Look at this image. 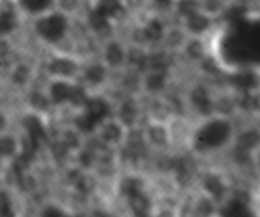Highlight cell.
Returning a JSON list of instances; mask_svg holds the SVG:
<instances>
[{"label":"cell","instance_id":"obj_21","mask_svg":"<svg viewBox=\"0 0 260 217\" xmlns=\"http://www.w3.org/2000/svg\"><path fill=\"white\" fill-rule=\"evenodd\" d=\"M13 215L12 200L7 192H0V216H11Z\"/></svg>","mask_w":260,"mask_h":217},{"label":"cell","instance_id":"obj_27","mask_svg":"<svg viewBox=\"0 0 260 217\" xmlns=\"http://www.w3.org/2000/svg\"><path fill=\"white\" fill-rule=\"evenodd\" d=\"M11 47L9 42L3 38H0V59H4L10 53Z\"/></svg>","mask_w":260,"mask_h":217},{"label":"cell","instance_id":"obj_4","mask_svg":"<svg viewBox=\"0 0 260 217\" xmlns=\"http://www.w3.org/2000/svg\"><path fill=\"white\" fill-rule=\"evenodd\" d=\"M18 9L16 4L5 2L0 5V38L13 33L18 27Z\"/></svg>","mask_w":260,"mask_h":217},{"label":"cell","instance_id":"obj_32","mask_svg":"<svg viewBox=\"0 0 260 217\" xmlns=\"http://www.w3.org/2000/svg\"><path fill=\"white\" fill-rule=\"evenodd\" d=\"M6 125V118L4 117L3 114L0 113V131L4 129Z\"/></svg>","mask_w":260,"mask_h":217},{"label":"cell","instance_id":"obj_16","mask_svg":"<svg viewBox=\"0 0 260 217\" xmlns=\"http://www.w3.org/2000/svg\"><path fill=\"white\" fill-rule=\"evenodd\" d=\"M201 5L197 0H180L177 4L179 13L185 18L200 12Z\"/></svg>","mask_w":260,"mask_h":217},{"label":"cell","instance_id":"obj_19","mask_svg":"<svg viewBox=\"0 0 260 217\" xmlns=\"http://www.w3.org/2000/svg\"><path fill=\"white\" fill-rule=\"evenodd\" d=\"M16 150V143L12 137H3L0 138V157L12 155Z\"/></svg>","mask_w":260,"mask_h":217},{"label":"cell","instance_id":"obj_30","mask_svg":"<svg viewBox=\"0 0 260 217\" xmlns=\"http://www.w3.org/2000/svg\"><path fill=\"white\" fill-rule=\"evenodd\" d=\"M154 4L159 9H168L172 4L173 0H154Z\"/></svg>","mask_w":260,"mask_h":217},{"label":"cell","instance_id":"obj_24","mask_svg":"<svg viewBox=\"0 0 260 217\" xmlns=\"http://www.w3.org/2000/svg\"><path fill=\"white\" fill-rule=\"evenodd\" d=\"M30 106L36 110H43L48 105L47 99L40 93L35 92L30 96L29 99Z\"/></svg>","mask_w":260,"mask_h":217},{"label":"cell","instance_id":"obj_14","mask_svg":"<svg viewBox=\"0 0 260 217\" xmlns=\"http://www.w3.org/2000/svg\"><path fill=\"white\" fill-rule=\"evenodd\" d=\"M110 21L106 17L99 13L94 9L90 12L88 15V22L91 27L98 32L105 31L110 27Z\"/></svg>","mask_w":260,"mask_h":217},{"label":"cell","instance_id":"obj_2","mask_svg":"<svg viewBox=\"0 0 260 217\" xmlns=\"http://www.w3.org/2000/svg\"><path fill=\"white\" fill-rule=\"evenodd\" d=\"M35 33L45 42L57 44L65 38L69 30V20L65 14L50 11L37 17L34 23Z\"/></svg>","mask_w":260,"mask_h":217},{"label":"cell","instance_id":"obj_1","mask_svg":"<svg viewBox=\"0 0 260 217\" xmlns=\"http://www.w3.org/2000/svg\"><path fill=\"white\" fill-rule=\"evenodd\" d=\"M235 126L232 119H214L205 124L197 132L195 144L201 151L221 149L230 146L235 137Z\"/></svg>","mask_w":260,"mask_h":217},{"label":"cell","instance_id":"obj_25","mask_svg":"<svg viewBox=\"0 0 260 217\" xmlns=\"http://www.w3.org/2000/svg\"><path fill=\"white\" fill-rule=\"evenodd\" d=\"M120 131L115 125H109L104 131V137L108 140H115L120 137Z\"/></svg>","mask_w":260,"mask_h":217},{"label":"cell","instance_id":"obj_9","mask_svg":"<svg viewBox=\"0 0 260 217\" xmlns=\"http://www.w3.org/2000/svg\"><path fill=\"white\" fill-rule=\"evenodd\" d=\"M23 124L28 132L30 140L39 147L40 140L45 137V132L41 121L35 116H30L24 119Z\"/></svg>","mask_w":260,"mask_h":217},{"label":"cell","instance_id":"obj_17","mask_svg":"<svg viewBox=\"0 0 260 217\" xmlns=\"http://www.w3.org/2000/svg\"><path fill=\"white\" fill-rule=\"evenodd\" d=\"M105 68L101 65H94L90 66L85 71V78L93 85L102 83L105 79Z\"/></svg>","mask_w":260,"mask_h":217},{"label":"cell","instance_id":"obj_29","mask_svg":"<svg viewBox=\"0 0 260 217\" xmlns=\"http://www.w3.org/2000/svg\"><path fill=\"white\" fill-rule=\"evenodd\" d=\"M67 145L63 143H58L53 145V153L56 157H61L63 156L67 150Z\"/></svg>","mask_w":260,"mask_h":217},{"label":"cell","instance_id":"obj_15","mask_svg":"<svg viewBox=\"0 0 260 217\" xmlns=\"http://www.w3.org/2000/svg\"><path fill=\"white\" fill-rule=\"evenodd\" d=\"M124 59V52L120 44L112 43L106 50V59L111 65H120Z\"/></svg>","mask_w":260,"mask_h":217},{"label":"cell","instance_id":"obj_3","mask_svg":"<svg viewBox=\"0 0 260 217\" xmlns=\"http://www.w3.org/2000/svg\"><path fill=\"white\" fill-rule=\"evenodd\" d=\"M85 112L76 119V125L81 131L89 132L102 122L110 112L109 105L102 99L88 100Z\"/></svg>","mask_w":260,"mask_h":217},{"label":"cell","instance_id":"obj_26","mask_svg":"<svg viewBox=\"0 0 260 217\" xmlns=\"http://www.w3.org/2000/svg\"><path fill=\"white\" fill-rule=\"evenodd\" d=\"M151 135L157 143H162L165 142V134L161 128H153L151 131Z\"/></svg>","mask_w":260,"mask_h":217},{"label":"cell","instance_id":"obj_33","mask_svg":"<svg viewBox=\"0 0 260 217\" xmlns=\"http://www.w3.org/2000/svg\"><path fill=\"white\" fill-rule=\"evenodd\" d=\"M1 165H2L1 164V160H0V168H1Z\"/></svg>","mask_w":260,"mask_h":217},{"label":"cell","instance_id":"obj_18","mask_svg":"<svg viewBox=\"0 0 260 217\" xmlns=\"http://www.w3.org/2000/svg\"><path fill=\"white\" fill-rule=\"evenodd\" d=\"M154 73L150 75L147 79V86L150 90L157 91L165 85L166 71L165 69L154 70Z\"/></svg>","mask_w":260,"mask_h":217},{"label":"cell","instance_id":"obj_20","mask_svg":"<svg viewBox=\"0 0 260 217\" xmlns=\"http://www.w3.org/2000/svg\"><path fill=\"white\" fill-rule=\"evenodd\" d=\"M136 103L133 100L125 103L121 110V119L126 125H131L136 118Z\"/></svg>","mask_w":260,"mask_h":217},{"label":"cell","instance_id":"obj_23","mask_svg":"<svg viewBox=\"0 0 260 217\" xmlns=\"http://www.w3.org/2000/svg\"><path fill=\"white\" fill-rule=\"evenodd\" d=\"M29 78H30V69L25 65L18 66L12 76L13 82L18 85H24Z\"/></svg>","mask_w":260,"mask_h":217},{"label":"cell","instance_id":"obj_31","mask_svg":"<svg viewBox=\"0 0 260 217\" xmlns=\"http://www.w3.org/2000/svg\"><path fill=\"white\" fill-rule=\"evenodd\" d=\"M45 214L47 215V216H60L61 213L57 209L52 207V208L47 209V211L45 212Z\"/></svg>","mask_w":260,"mask_h":217},{"label":"cell","instance_id":"obj_28","mask_svg":"<svg viewBox=\"0 0 260 217\" xmlns=\"http://www.w3.org/2000/svg\"><path fill=\"white\" fill-rule=\"evenodd\" d=\"M59 3L62 9L67 12L74 10L77 6V0H59Z\"/></svg>","mask_w":260,"mask_h":217},{"label":"cell","instance_id":"obj_6","mask_svg":"<svg viewBox=\"0 0 260 217\" xmlns=\"http://www.w3.org/2000/svg\"><path fill=\"white\" fill-rule=\"evenodd\" d=\"M94 9L111 20L117 18L124 11L123 0H98Z\"/></svg>","mask_w":260,"mask_h":217},{"label":"cell","instance_id":"obj_11","mask_svg":"<svg viewBox=\"0 0 260 217\" xmlns=\"http://www.w3.org/2000/svg\"><path fill=\"white\" fill-rule=\"evenodd\" d=\"M130 207L135 214L137 216H146L149 212V200L146 196L141 193L129 198Z\"/></svg>","mask_w":260,"mask_h":217},{"label":"cell","instance_id":"obj_13","mask_svg":"<svg viewBox=\"0 0 260 217\" xmlns=\"http://www.w3.org/2000/svg\"><path fill=\"white\" fill-rule=\"evenodd\" d=\"M142 188H143V183L140 179L136 178H125L120 185V191L122 194L128 198L142 192Z\"/></svg>","mask_w":260,"mask_h":217},{"label":"cell","instance_id":"obj_7","mask_svg":"<svg viewBox=\"0 0 260 217\" xmlns=\"http://www.w3.org/2000/svg\"><path fill=\"white\" fill-rule=\"evenodd\" d=\"M77 69V65L73 60L67 58L53 59L48 65V70L53 76L68 77L73 76Z\"/></svg>","mask_w":260,"mask_h":217},{"label":"cell","instance_id":"obj_12","mask_svg":"<svg viewBox=\"0 0 260 217\" xmlns=\"http://www.w3.org/2000/svg\"><path fill=\"white\" fill-rule=\"evenodd\" d=\"M164 32L163 23L157 18H154L147 23L143 30V34L148 41H157L161 39Z\"/></svg>","mask_w":260,"mask_h":217},{"label":"cell","instance_id":"obj_5","mask_svg":"<svg viewBox=\"0 0 260 217\" xmlns=\"http://www.w3.org/2000/svg\"><path fill=\"white\" fill-rule=\"evenodd\" d=\"M55 3L56 0H15L19 10L35 18L52 11Z\"/></svg>","mask_w":260,"mask_h":217},{"label":"cell","instance_id":"obj_10","mask_svg":"<svg viewBox=\"0 0 260 217\" xmlns=\"http://www.w3.org/2000/svg\"><path fill=\"white\" fill-rule=\"evenodd\" d=\"M74 87L63 82H55L50 87L52 100L55 103H61L67 100L70 101Z\"/></svg>","mask_w":260,"mask_h":217},{"label":"cell","instance_id":"obj_22","mask_svg":"<svg viewBox=\"0 0 260 217\" xmlns=\"http://www.w3.org/2000/svg\"><path fill=\"white\" fill-rule=\"evenodd\" d=\"M192 100L194 104L197 106L202 112L206 111L208 108V98L206 93L202 88L196 90L192 94Z\"/></svg>","mask_w":260,"mask_h":217},{"label":"cell","instance_id":"obj_8","mask_svg":"<svg viewBox=\"0 0 260 217\" xmlns=\"http://www.w3.org/2000/svg\"><path fill=\"white\" fill-rule=\"evenodd\" d=\"M186 20L188 30L196 34H200L206 31L210 25L209 15L203 13L200 11L187 17Z\"/></svg>","mask_w":260,"mask_h":217}]
</instances>
